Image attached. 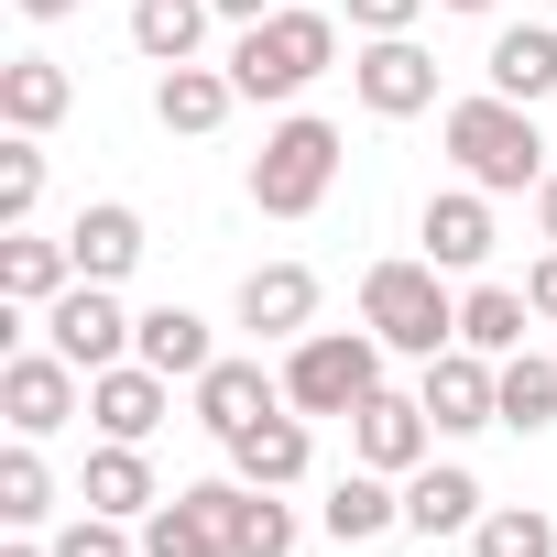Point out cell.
<instances>
[{
  "label": "cell",
  "mask_w": 557,
  "mask_h": 557,
  "mask_svg": "<svg viewBox=\"0 0 557 557\" xmlns=\"http://www.w3.org/2000/svg\"><path fill=\"white\" fill-rule=\"evenodd\" d=\"M437 143H448V164H459L481 197H524V186H546V132H535V110H524V99H503V88L448 99Z\"/></svg>",
  "instance_id": "1"
},
{
  "label": "cell",
  "mask_w": 557,
  "mask_h": 557,
  "mask_svg": "<svg viewBox=\"0 0 557 557\" xmlns=\"http://www.w3.org/2000/svg\"><path fill=\"white\" fill-rule=\"evenodd\" d=\"M339 66V12H262L230 34V88L240 99H307Z\"/></svg>",
  "instance_id": "2"
},
{
  "label": "cell",
  "mask_w": 557,
  "mask_h": 557,
  "mask_svg": "<svg viewBox=\"0 0 557 557\" xmlns=\"http://www.w3.org/2000/svg\"><path fill=\"white\" fill-rule=\"evenodd\" d=\"M361 329L383 339V350H405V361H437V350H459V296H448V273L416 251V262H372L361 273Z\"/></svg>",
  "instance_id": "3"
},
{
  "label": "cell",
  "mask_w": 557,
  "mask_h": 557,
  "mask_svg": "<svg viewBox=\"0 0 557 557\" xmlns=\"http://www.w3.org/2000/svg\"><path fill=\"white\" fill-rule=\"evenodd\" d=\"M329 186H339V121L285 110V121L262 132V153H251V208L262 219H318Z\"/></svg>",
  "instance_id": "4"
},
{
  "label": "cell",
  "mask_w": 557,
  "mask_h": 557,
  "mask_svg": "<svg viewBox=\"0 0 557 557\" xmlns=\"http://www.w3.org/2000/svg\"><path fill=\"white\" fill-rule=\"evenodd\" d=\"M383 394V339L372 329H307L285 350V405L296 416H361Z\"/></svg>",
  "instance_id": "5"
},
{
  "label": "cell",
  "mask_w": 557,
  "mask_h": 557,
  "mask_svg": "<svg viewBox=\"0 0 557 557\" xmlns=\"http://www.w3.org/2000/svg\"><path fill=\"white\" fill-rule=\"evenodd\" d=\"M0 416H12V437H55V426L88 416V372H77L66 350L23 339L12 361H0Z\"/></svg>",
  "instance_id": "6"
},
{
  "label": "cell",
  "mask_w": 557,
  "mask_h": 557,
  "mask_svg": "<svg viewBox=\"0 0 557 557\" xmlns=\"http://www.w3.org/2000/svg\"><path fill=\"white\" fill-rule=\"evenodd\" d=\"M34 329H45V350H66L77 372H110V361H132V329H143V318L121 307V285H88V273H77Z\"/></svg>",
  "instance_id": "7"
},
{
  "label": "cell",
  "mask_w": 557,
  "mask_h": 557,
  "mask_svg": "<svg viewBox=\"0 0 557 557\" xmlns=\"http://www.w3.org/2000/svg\"><path fill=\"white\" fill-rule=\"evenodd\" d=\"M350 99H361L372 121H416V110H437V55H426L416 34H361Z\"/></svg>",
  "instance_id": "8"
},
{
  "label": "cell",
  "mask_w": 557,
  "mask_h": 557,
  "mask_svg": "<svg viewBox=\"0 0 557 557\" xmlns=\"http://www.w3.org/2000/svg\"><path fill=\"white\" fill-rule=\"evenodd\" d=\"M416 405H426L437 437H481V426H503V361H481V350H437L426 383H416Z\"/></svg>",
  "instance_id": "9"
},
{
  "label": "cell",
  "mask_w": 557,
  "mask_h": 557,
  "mask_svg": "<svg viewBox=\"0 0 557 557\" xmlns=\"http://www.w3.org/2000/svg\"><path fill=\"white\" fill-rule=\"evenodd\" d=\"M186 394H197V426H208V437L230 448L240 426H262L273 405H285V372H262V361H230V350H219V361H208V372H197Z\"/></svg>",
  "instance_id": "10"
},
{
  "label": "cell",
  "mask_w": 557,
  "mask_h": 557,
  "mask_svg": "<svg viewBox=\"0 0 557 557\" xmlns=\"http://www.w3.org/2000/svg\"><path fill=\"white\" fill-rule=\"evenodd\" d=\"M416 240H426V262L437 273H481L492 262V197L459 175V186H437L426 208H416Z\"/></svg>",
  "instance_id": "11"
},
{
  "label": "cell",
  "mask_w": 557,
  "mask_h": 557,
  "mask_svg": "<svg viewBox=\"0 0 557 557\" xmlns=\"http://www.w3.org/2000/svg\"><path fill=\"white\" fill-rule=\"evenodd\" d=\"M164 416H175V383H164L153 361H110V372H88V426H99V437H132V448H143Z\"/></svg>",
  "instance_id": "12"
},
{
  "label": "cell",
  "mask_w": 557,
  "mask_h": 557,
  "mask_svg": "<svg viewBox=\"0 0 557 557\" xmlns=\"http://www.w3.org/2000/svg\"><path fill=\"white\" fill-rule=\"evenodd\" d=\"M240 329L296 350V339L318 329V273H307V262H251V273H240Z\"/></svg>",
  "instance_id": "13"
},
{
  "label": "cell",
  "mask_w": 557,
  "mask_h": 557,
  "mask_svg": "<svg viewBox=\"0 0 557 557\" xmlns=\"http://www.w3.org/2000/svg\"><path fill=\"white\" fill-rule=\"evenodd\" d=\"M426 448H437V426H426L416 394H372V405L350 416V459H361V470H394V481H405V470H426Z\"/></svg>",
  "instance_id": "14"
},
{
  "label": "cell",
  "mask_w": 557,
  "mask_h": 557,
  "mask_svg": "<svg viewBox=\"0 0 557 557\" xmlns=\"http://www.w3.org/2000/svg\"><path fill=\"white\" fill-rule=\"evenodd\" d=\"M208 503H219V535H230V557H296V503L285 492H262V481H208Z\"/></svg>",
  "instance_id": "15"
},
{
  "label": "cell",
  "mask_w": 557,
  "mask_h": 557,
  "mask_svg": "<svg viewBox=\"0 0 557 557\" xmlns=\"http://www.w3.org/2000/svg\"><path fill=\"white\" fill-rule=\"evenodd\" d=\"M66 285H77V251H66V240H45V230H0V307H12V318H45Z\"/></svg>",
  "instance_id": "16"
},
{
  "label": "cell",
  "mask_w": 557,
  "mask_h": 557,
  "mask_svg": "<svg viewBox=\"0 0 557 557\" xmlns=\"http://www.w3.org/2000/svg\"><path fill=\"white\" fill-rule=\"evenodd\" d=\"M66 251H77L88 285H132V262H143L153 240H143V208L99 197V208H77V219H66Z\"/></svg>",
  "instance_id": "17"
},
{
  "label": "cell",
  "mask_w": 557,
  "mask_h": 557,
  "mask_svg": "<svg viewBox=\"0 0 557 557\" xmlns=\"http://www.w3.org/2000/svg\"><path fill=\"white\" fill-rule=\"evenodd\" d=\"M318 524H329L339 546H372V535H394V524H405V481H394V470H361V459H350V470L329 481Z\"/></svg>",
  "instance_id": "18"
},
{
  "label": "cell",
  "mask_w": 557,
  "mask_h": 557,
  "mask_svg": "<svg viewBox=\"0 0 557 557\" xmlns=\"http://www.w3.org/2000/svg\"><path fill=\"white\" fill-rule=\"evenodd\" d=\"M492 513V492L459 470V459H426V470H405V535H470Z\"/></svg>",
  "instance_id": "19"
},
{
  "label": "cell",
  "mask_w": 557,
  "mask_h": 557,
  "mask_svg": "<svg viewBox=\"0 0 557 557\" xmlns=\"http://www.w3.org/2000/svg\"><path fill=\"white\" fill-rule=\"evenodd\" d=\"M307 459H318V437H307V416H296V405H273L262 426H240V437H230V470H240V481H262V492H296V481H307Z\"/></svg>",
  "instance_id": "20"
},
{
  "label": "cell",
  "mask_w": 557,
  "mask_h": 557,
  "mask_svg": "<svg viewBox=\"0 0 557 557\" xmlns=\"http://www.w3.org/2000/svg\"><path fill=\"white\" fill-rule=\"evenodd\" d=\"M77 503H88V513H121V524H143V513L164 503V481H153V459H143L132 437H99V448H88V481H77Z\"/></svg>",
  "instance_id": "21"
},
{
  "label": "cell",
  "mask_w": 557,
  "mask_h": 557,
  "mask_svg": "<svg viewBox=\"0 0 557 557\" xmlns=\"http://www.w3.org/2000/svg\"><path fill=\"white\" fill-rule=\"evenodd\" d=\"M230 110H240L230 66H164V77H153V121H164V132H186V143H208Z\"/></svg>",
  "instance_id": "22"
},
{
  "label": "cell",
  "mask_w": 557,
  "mask_h": 557,
  "mask_svg": "<svg viewBox=\"0 0 557 557\" xmlns=\"http://www.w3.org/2000/svg\"><path fill=\"white\" fill-rule=\"evenodd\" d=\"M481 77L503 88V99H557V23H503L492 34V55H481Z\"/></svg>",
  "instance_id": "23"
},
{
  "label": "cell",
  "mask_w": 557,
  "mask_h": 557,
  "mask_svg": "<svg viewBox=\"0 0 557 557\" xmlns=\"http://www.w3.org/2000/svg\"><path fill=\"white\" fill-rule=\"evenodd\" d=\"M132 361H153L164 383H197V372L219 361V339H208V318H197V307H143V329H132Z\"/></svg>",
  "instance_id": "24"
},
{
  "label": "cell",
  "mask_w": 557,
  "mask_h": 557,
  "mask_svg": "<svg viewBox=\"0 0 557 557\" xmlns=\"http://www.w3.org/2000/svg\"><path fill=\"white\" fill-rule=\"evenodd\" d=\"M143 557H230V535H219V503H208V481H186V492H164V503L143 513Z\"/></svg>",
  "instance_id": "25"
},
{
  "label": "cell",
  "mask_w": 557,
  "mask_h": 557,
  "mask_svg": "<svg viewBox=\"0 0 557 557\" xmlns=\"http://www.w3.org/2000/svg\"><path fill=\"white\" fill-rule=\"evenodd\" d=\"M66 110H77V77L55 55H12V66H0V121H12V132H55Z\"/></svg>",
  "instance_id": "26"
},
{
  "label": "cell",
  "mask_w": 557,
  "mask_h": 557,
  "mask_svg": "<svg viewBox=\"0 0 557 557\" xmlns=\"http://www.w3.org/2000/svg\"><path fill=\"white\" fill-rule=\"evenodd\" d=\"M524 329H535L524 285H470V296H459V350H481V361H513V350H524Z\"/></svg>",
  "instance_id": "27"
},
{
  "label": "cell",
  "mask_w": 557,
  "mask_h": 557,
  "mask_svg": "<svg viewBox=\"0 0 557 557\" xmlns=\"http://www.w3.org/2000/svg\"><path fill=\"white\" fill-rule=\"evenodd\" d=\"M208 0H132V45L153 55V66H197V45H208Z\"/></svg>",
  "instance_id": "28"
},
{
  "label": "cell",
  "mask_w": 557,
  "mask_h": 557,
  "mask_svg": "<svg viewBox=\"0 0 557 557\" xmlns=\"http://www.w3.org/2000/svg\"><path fill=\"white\" fill-rule=\"evenodd\" d=\"M55 513V470H45V437H12V448H0V524H12V535H34Z\"/></svg>",
  "instance_id": "29"
},
{
  "label": "cell",
  "mask_w": 557,
  "mask_h": 557,
  "mask_svg": "<svg viewBox=\"0 0 557 557\" xmlns=\"http://www.w3.org/2000/svg\"><path fill=\"white\" fill-rule=\"evenodd\" d=\"M503 426H513V437H546V426H557V361H535V350L503 361Z\"/></svg>",
  "instance_id": "30"
},
{
  "label": "cell",
  "mask_w": 557,
  "mask_h": 557,
  "mask_svg": "<svg viewBox=\"0 0 557 557\" xmlns=\"http://www.w3.org/2000/svg\"><path fill=\"white\" fill-rule=\"evenodd\" d=\"M470 557H557V513H535V503H492V513L470 524Z\"/></svg>",
  "instance_id": "31"
},
{
  "label": "cell",
  "mask_w": 557,
  "mask_h": 557,
  "mask_svg": "<svg viewBox=\"0 0 557 557\" xmlns=\"http://www.w3.org/2000/svg\"><path fill=\"white\" fill-rule=\"evenodd\" d=\"M45 208V132H12L0 143V230H34Z\"/></svg>",
  "instance_id": "32"
},
{
  "label": "cell",
  "mask_w": 557,
  "mask_h": 557,
  "mask_svg": "<svg viewBox=\"0 0 557 557\" xmlns=\"http://www.w3.org/2000/svg\"><path fill=\"white\" fill-rule=\"evenodd\" d=\"M55 557H143V535H132L121 513H77V524L55 535Z\"/></svg>",
  "instance_id": "33"
},
{
  "label": "cell",
  "mask_w": 557,
  "mask_h": 557,
  "mask_svg": "<svg viewBox=\"0 0 557 557\" xmlns=\"http://www.w3.org/2000/svg\"><path fill=\"white\" fill-rule=\"evenodd\" d=\"M339 12H350V34H416L437 0H339Z\"/></svg>",
  "instance_id": "34"
},
{
  "label": "cell",
  "mask_w": 557,
  "mask_h": 557,
  "mask_svg": "<svg viewBox=\"0 0 557 557\" xmlns=\"http://www.w3.org/2000/svg\"><path fill=\"white\" fill-rule=\"evenodd\" d=\"M524 307H535V329H557V240H546L535 273H524Z\"/></svg>",
  "instance_id": "35"
},
{
  "label": "cell",
  "mask_w": 557,
  "mask_h": 557,
  "mask_svg": "<svg viewBox=\"0 0 557 557\" xmlns=\"http://www.w3.org/2000/svg\"><path fill=\"white\" fill-rule=\"evenodd\" d=\"M208 12H219V23L240 34V23H262V12H285V0H208Z\"/></svg>",
  "instance_id": "36"
},
{
  "label": "cell",
  "mask_w": 557,
  "mask_h": 557,
  "mask_svg": "<svg viewBox=\"0 0 557 557\" xmlns=\"http://www.w3.org/2000/svg\"><path fill=\"white\" fill-rule=\"evenodd\" d=\"M23 23H66V12H88V0H12Z\"/></svg>",
  "instance_id": "37"
},
{
  "label": "cell",
  "mask_w": 557,
  "mask_h": 557,
  "mask_svg": "<svg viewBox=\"0 0 557 557\" xmlns=\"http://www.w3.org/2000/svg\"><path fill=\"white\" fill-rule=\"evenodd\" d=\"M535 230L557 240V164H546V186H535Z\"/></svg>",
  "instance_id": "38"
},
{
  "label": "cell",
  "mask_w": 557,
  "mask_h": 557,
  "mask_svg": "<svg viewBox=\"0 0 557 557\" xmlns=\"http://www.w3.org/2000/svg\"><path fill=\"white\" fill-rule=\"evenodd\" d=\"M0 557H55V546H34V535H12V546H0Z\"/></svg>",
  "instance_id": "39"
},
{
  "label": "cell",
  "mask_w": 557,
  "mask_h": 557,
  "mask_svg": "<svg viewBox=\"0 0 557 557\" xmlns=\"http://www.w3.org/2000/svg\"><path fill=\"white\" fill-rule=\"evenodd\" d=\"M437 12H492V0H437Z\"/></svg>",
  "instance_id": "40"
}]
</instances>
